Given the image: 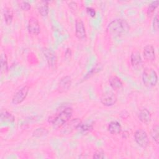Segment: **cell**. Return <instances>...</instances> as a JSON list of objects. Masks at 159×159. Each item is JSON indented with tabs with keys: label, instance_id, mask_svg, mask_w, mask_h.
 <instances>
[{
	"label": "cell",
	"instance_id": "obj_1",
	"mask_svg": "<svg viewBox=\"0 0 159 159\" xmlns=\"http://www.w3.org/2000/svg\"><path fill=\"white\" fill-rule=\"evenodd\" d=\"M130 26L125 19H116L112 20L106 27V32L112 37H119L128 33Z\"/></svg>",
	"mask_w": 159,
	"mask_h": 159
},
{
	"label": "cell",
	"instance_id": "obj_2",
	"mask_svg": "<svg viewBox=\"0 0 159 159\" xmlns=\"http://www.w3.org/2000/svg\"><path fill=\"white\" fill-rule=\"evenodd\" d=\"M72 114L73 109L70 106L65 107L60 109L57 114L51 116L48 118V122L52 124L55 129H59L70 120Z\"/></svg>",
	"mask_w": 159,
	"mask_h": 159
},
{
	"label": "cell",
	"instance_id": "obj_3",
	"mask_svg": "<svg viewBox=\"0 0 159 159\" xmlns=\"http://www.w3.org/2000/svg\"><path fill=\"white\" fill-rule=\"evenodd\" d=\"M142 81L147 87L155 86L158 82V75L156 71L152 68H146L142 73Z\"/></svg>",
	"mask_w": 159,
	"mask_h": 159
},
{
	"label": "cell",
	"instance_id": "obj_4",
	"mask_svg": "<svg viewBox=\"0 0 159 159\" xmlns=\"http://www.w3.org/2000/svg\"><path fill=\"white\" fill-rule=\"evenodd\" d=\"M42 51L48 66L53 70L56 69L57 66V57L55 52L47 47L42 48Z\"/></svg>",
	"mask_w": 159,
	"mask_h": 159
},
{
	"label": "cell",
	"instance_id": "obj_5",
	"mask_svg": "<svg viewBox=\"0 0 159 159\" xmlns=\"http://www.w3.org/2000/svg\"><path fill=\"white\" fill-rule=\"evenodd\" d=\"M134 139L136 143L142 148H146L150 143L147 132L141 129L135 131L134 134Z\"/></svg>",
	"mask_w": 159,
	"mask_h": 159
},
{
	"label": "cell",
	"instance_id": "obj_6",
	"mask_svg": "<svg viewBox=\"0 0 159 159\" xmlns=\"http://www.w3.org/2000/svg\"><path fill=\"white\" fill-rule=\"evenodd\" d=\"M29 91V87L27 85L20 88L13 96L12 98V103L17 105L22 102L27 96Z\"/></svg>",
	"mask_w": 159,
	"mask_h": 159
},
{
	"label": "cell",
	"instance_id": "obj_7",
	"mask_svg": "<svg viewBox=\"0 0 159 159\" xmlns=\"http://www.w3.org/2000/svg\"><path fill=\"white\" fill-rule=\"evenodd\" d=\"M100 101L104 106L110 107L116 103L117 101V97L114 92L108 91L102 94Z\"/></svg>",
	"mask_w": 159,
	"mask_h": 159
},
{
	"label": "cell",
	"instance_id": "obj_8",
	"mask_svg": "<svg viewBox=\"0 0 159 159\" xmlns=\"http://www.w3.org/2000/svg\"><path fill=\"white\" fill-rule=\"evenodd\" d=\"M75 35L80 40H83L86 37L84 24L80 18H77L75 20Z\"/></svg>",
	"mask_w": 159,
	"mask_h": 159
},
{
	"label": "cell",
	"instance_id": "obj_9",
	"mask_svg": "<svg viewBox=\"0 0 159 159\" xmlns=\"http://www.w3.org/2000/svg\"><path fill=\"white\" fill-rule=\"evenodd\" d=\"M27 30L30 34L37 35L40 32V27L39 20L34 17H31L28 22Z\"/></svg>",
	"mask_w": 159,
	"mask_h": 159
},
{
	"label": "cell",
	"instance_id": "obj_10",
	"mask_svg": "<svg viewBox=\"0 0 159 159\" xmlns=\"http://www.w3.org/2000/svg\"><path fill=\"white\" fill-rule=\"evenodd\" d=\"M72 83L71 78L70 76H64L59 81L57 86V90L60 93H65L71 86Z\"/></svg>",
	"mask_w": 159,
	"mask_h": 159
},
{
	"label": "cell",
	"instance_id": "obj_11",
	"mask_svg": "<svg viewBox=\"0 0 159 159\" xmlns=\"http://www.w3.org/2000/svg\"><path fill=\"white\" fill-rule=\"evenodd\" d=\"M81 120L79 119H73L68 121L63 126H62L61 132L63 134H70L74 130H76L78 125L81 123Z\"/></svg>",
	"mask_w": 159,
	"mask_h": 159
},
{
	"label": "cell",
	"instance_id": "obj_12",
	"mask_svg": "<svg viewBox=\"0 0 159 159\" xmlns=\"http://www.w3.org/2000/svg\"><path fill=\"white\" fill-rule=\"evenodd\" d=\"M130 63L135 69H140L142 65V60L140 52L137 50L132 52L130 55Z\"/></svg>",
	"mask_w": 159,
	"mask_h": 159
},
{
	"label": "cell",
	"instance_id": "obj_13",
	"mask_svg": "<svg viewBox=\"0 0 159 159\" xmlns=\"http://www.w3.org/2000/svg\"><path fill=\"white\" fill-rule=\"evenodd\" d=\"M143 55L144 58L149 61H152L155 59V48L152 45H147L143 48Z\"/></svg>",
	"mask_w": 159,
	"mask_h": 159
},
{
	"label": "cell",
	"instance_id": "obj_14",
	"mask_svg": "<svg viewBox=\"0 0 159 159\" xmlns=\"http://www.w3.org/2000/svg\"><path fill=\"white\" fill-rule=\"evenodd\" d=\"M138 117L142 122L144 124H148L151 120L152 114L147 109L143 108L139 111L138 114Z\"/></svg>",
	"mask_w": 159,
	"mask_h": 159
},
{
	"label": "cell",
	"instance_id": "obj_15",
	"mask_svg": "<svg viewBox=\"0 0 159 159\" xmlns=\"http://www.w3.org/2000/svg\"><path fill=\"white\" fill-rule=\"evenodd\" d=\"M107 129L109 133H111V134L117 135L121 132L122 127L120 124L119 122L116 120H113L109 124Z\"/></svg>",
	"mask_w": 159,
	"mask_h": 159
},
{
	"label": "cell",
	"instance_id": "obj_16",
	"mask_svg": "<svg viewBox=\"0 0 159 159\" xmlns=\"http://www.w3.org/2000/svg\"><path fill=\"white\" fill-rule=\"evenodd\" d=\"M109 84L111 88L114 90L120 89L123 86V83L120 78L116 75L111 76L109 80Z\"/></svg>",
	"mask_w": 159,
	"mask_h": 159
},
{
	"label": "cell",
	"instance_id": "obj_17",
	"mask_svg": "<svg viewBox=\"0 0 159 159\" xmlns=\"http://www.w3.org/2000/svg\"><path fill=\"white\" fill-rule=\"evenodd\" d=\"M3 17L6 24L7 25H10L12 23L14 17L12 9L9 7H5L3 11Z\"/></svg>",
	"mask_w": 159,
	"mask_h": 159
},
{
	"label": "cell",
	"instance_id": "obj_18",
	"mask_svg": "<svg viewBox=\"0 0 159 159\" xmlns=\"http://www.w3.org/2000/svg\"><path fill=\"white\" fill-rule=\"evenodd\" d=\"M48 10H49L48 1H40L38 6V11L39 14L42 16L45 17L48 14Z\"/></svg>",
	"mask_w": 159,
	"mask_h": 159
},
{
	"label": "cell",
	"instance_id": "obj_19",
	"mask_svg": "<svg viewBox=\"0 0 159 159\" xmlns=\"http://www.w3.org/2000/svg\"><path fill=\"white\" fill-rule=\"evenodd\" d=\"M0 116L1 121L12 122L14 121L15 119L14 116L11 113L8 112L6 109H1Z\"/></svg>",
	"mask_w": 159,
	"mask_h": 159
},
{
	"label": "cell",
	"instance_id": "obj_20",
	"mask_svg": "<svg viewBox=\"0 0 159 159\" xmlns=\"http://www.w3.org/2000/svg\"><path fill=\"white\" fill-rule=\"evenodd\" d=\"M1 72L2 73H6L8 71V63H7V57L6 53H2L1 55Z\"/></svg>",
	"mask_w": 159,
	"mask_h": 159
},
{
	"label": "cell",
	"instance_id": "obj_21",
	"mask_svg": "<svg viewBox=\"0 0 159 159\" xmlns=\"http://www.w3.org/2000/svg\"><path fill=\"white\" fill-rule=\"evenodd\" d=\"M158 3H159V1L157 0V1H152V2L148 5V8H147V16H148V17H152V16L153 15L155 9H156L157 7H158Z\"/></svg>",
	"mask_w": 159,
	"mask_h": 159
},
{
	"label": "cell",
	"instance_id": "obj_22",
	"mask_svg": "<svg viewBox=\"0 0 159 159\" xmlns=\"http://www.w3.org/2000/svg\"><path fill=\"white\" fill-rule=\"evenodd\" d=\"M93 129V126L91 124H83L81 122L77 127L76 130L81 132H89Z\"/></svg>",
	"mask_w": 159,
	"mask_h": 159
},
{
	"label": "cell",
	"instance_id": "obj_23",
	"mask_svg": "<svg viewBox=\"0 0 159 159\" xmlns=\"http://www.w3.org/2000/svg\"><path fill=\"white\" fill-rule=\"evenodd\" d=\"M150 135L153 140L158 144L159 141V136H158V125L157 124L153 126L152 128Z\"/></svg>",
	"mask_w": 159,
	"mask_h": 159
},
{
	"label": "cell",
	"instance_id": "obj_24",
	"mask_svg": "<svg viewBox=\"0 0 159 159\" xmlns=\"http://www.w3.org/2000/svg\"><path fill=\"white\" fill-rule=\"evenodd\" d=\"M47 134H48V130H47V129L44 127H40L34 131L32 135L35 137H39L45 135Z\"/></svg>",
	"mask_w": 159,
	"mask_h": 159
},
{
	"label": "cell",
	"instance_id": "obj_25",
	"mask_svg": "<svg viewBox=\"0 0 159 159\" xmlns=\"http://www.w3.org/2000/svg\"><path fill=\"white\" fill-rule=\"evenodd\" d=\"M18 4H19V6L20 7V8L21 9H22L23 11H27L31 8L30 4L27 1H18Z\"/></svg>",
	"mask_w": 159,
	"mask_h": 159
},
{
	"label": "cell",
	"instance_id": "obj_26",
	"mask_svg": "<svg viewBox=\"0 0 159 159\" xmlns=\"http://www.w3.org/2000/svg\"><path fill=\"white\" fill-rule=\"evenodd\" d=\"M105 157V153L102 150H96L93 156V158H104Z\"/></svg>",
	"mask_w": 159,
	"mask_h": 159
},
{
	"label": "cell",
	"instance_id": "obj_27",
	"mask_svg": "<svg viewBox=\"0 0 159 159\" xmlns=\"http://www.w3.org/2000/svg\"><path fill=\"white\" fill-rule=\"evenodd\" d=\"M153 29L156 31H157L158 30V13H157L153 17Z\"/></svg>",
	"mask_w": 159,
	"mask_h": 159
},
{
	"label": "cell",
	"instance_id": "obj_28",
	"mask_svg": "<svg viewBox=\"0 0 159 159\" xmlns=\"http://www.w3.org/2000/svg\"><path fill=\"white\" fill-rule=\"evenodd\" d=\"M87 13L92 17H94L96 16V11L94 8L91 7H88L86 9Z\"/></svg>",
	"mask_w": 159,
	"mask_h": 159
},
{
	"label": "cell",
	"instance_id": "obj_29",
	"mask_svg": "<svg viewBox=\"0 0 159 159\" xmlns=\"http://www.w3.org/2000/svg\"><path fill=\"white\" fill-rule=\"evenodd\" d=\"M71 54H72V52H71V48H67L66 50V51H65V57L66 59H70L71 57Z\"/></svg>",
	"mask_w": 159,
	"mask_h": 159
},
{
	"label": "cell",
	"instance_id": "obj_30",
	"mask_svg": "<svg viewBox=\"0 0 159 159\" xmlns=\"http://www.w3.org/2000/svg\"><path fill=\"white\" fill-rule=\"evenodd\" d=\"M68 6L71 9V11H76L77 9V4L75 2H70L68 4Z\"/></svg>",
	"mask_w": 159,
	"mask_h": 159
}]
</instances>
